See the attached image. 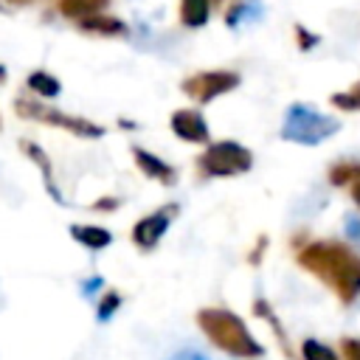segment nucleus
I'll list each match as a JSON object with an SVG mask.
<instances>
[{
    "label": "nucleus",
    "instance_id": "1",
    "mask_svg": "<svg viewBox=\"0 0 360 360\" xmlns=\"http://www.w3.org/2000/svg\"><path fill=\"white\" fill-rule=\"evenodd\" d=\"M298 262L326 281L343 301H354L360 295V256L335 242H315L298 253Z\"/></svg>",
    "mask_w": 360,
    "mask_h": 360
},
{
    "label": "nucleus",
    "instance_id": "2",
    "mask_svg": "<svg viewBox=\"0 0 360 360\" xmlns=\"http://www.w3.org/2000/svg\"><path fill=\"white\" fill-rule=\"evenodd\" d=\"M197 323L208 335V340L217 349L228 352L231 357L250 360V357H262L264 354L262 343L250 335V329L245 326V321L239 315H233L231 309H219V307L200 309L197 312Z\"/></svg>",
    "mask_w": 360,
    "mask_h": 360
},
{
    "label": "nucleus",
    "instance_id": "3",
    "mask_svg": "<svg viewBox=\"0 0 360 360\" xmlns=\"http://www.w3.org/2000/svg\"><path fill=\"white\" fill-rule=\"evenodd\" d=\"M338 129H340L338 118L321 115L318 110H312L307 104H292L287 110V118H284V127H281V138L292 141V143L312 146V143H321V141L332 138Z\"/></svg>",
    "mask_w": 360,
    "mask_h": 360
},
{
    "label": "nucleus",
    "instance_id": "4",
    "mask_svg": "<svg viewBox=\"0 0 360 360\" xmlns=\"http://www.w3.org/2000/svg\"><path fill=\"white\" fill-rule=\"evenodd\" d=\"M197 166L205 177H233L253 166V155L236 141H219L200 155Z\"/></svg>",
    "mask_w": 360,
    "mask_h": 360
},
{
    "label": "nucleus",
    "instance_id": "5",
    "mask_svg": "<svg viewBox=\"0 0 360 360\" xmlns=\"http://www.w3.org/2000/svg\"><path fill=\"white\" fill-rule=\"evenodd\" d=\"M14 110L17 115H25V118H37L42 124H53V127H62V129H70L73 135L79 138H101L104 135V127L93 124V121H84V118H76V115H65L53 107H45L42 101H31V98H17L14 101Z\"/></svg>",
    "mask_w": 360,
    "mask_h": 360
},
{
    "label": "nucleus",
    "instance_id": "6",
    "mask_svg": "<svg viewBox=\"0 0 360 360\" xmlns=\"http://www.w3.org/2000/svg\"><path fill=\"white\" fill-rule=\"evenodd\" d=\"M239 84V73L233 70H205V73H194L183 82V93L191 96L200 104L214 101L222 93H231Z\"/></svg>",
    "mask_w": 360,
    "mask_h": 360
},
{
    "label": "nucleus",
    "instance_id": "7",
    "mask_svg": "<svg viewBox=\"0 0 360 360\" xmlns=\"http://www.w3.org/2000/svg\"><path fill=\"white\" fill-rule=\"evenodd\" d=\"M174 211H177V205H166V208H160V211H155V214L138 219L135 228H132V242H135L141 250H152V248L163 239V233L169 231Z\"/></svg>",
    "mask_w": 360,
    "mask_h": 360
},
{
    "label": "nucleus",
    "instance_id": "8",
    "mask_svg": "<svg viewBox=\"0 0 360 360\" xmlns=\"http://www.w3.org/2000/svg\"><path fill=\"white\" fill-rule=\"evenodd\" d=\"M172 132L188 143H205L208 141V124L197 110H177L172 112Z\"/></svg>",
    "mask_w": 360,
    "mask_h": 360
},
{
    "label": "nucleus",
    "instance_id": "9",
    "mask_svg": "<svg viewBox=\"0 0 360 360\" xmlns=\"http://www.w3.org/2000/svg\"><path fill=\"white\" fill-rule=\"evenodd\" d=\"M132 158H135L138 169H141L146 177H152V180H160L163 186H172V183H174V177H177L174 166L163 163L158 155H152V152H146V149L135 146V149H132Z\"/></svg>",
    "mask_w": 360,
    "mask_h": 360
},
{
    "label": "nucleus",
    "instance_id": "10",
    "mask_svg": "<svg viewBox=\"0 0 360 360\" xmlns=\"http://www.w3.org/2000/svg\"><path fill=\"white\" fill-rule=\"evenodd\" d=\"M70 236L87 250H101L112 242V233L98 225H70Z\"/></svg>",
    "mask_w": 360,
    "mask_h": 360
},
{
    "label": "nucleus",
    "instance_id": "11",
    "mask_svg": "<svg viewBox=\"0 0 360 360\" xmlns=\"http://www.w3.org/2000/svg\"><path fill=\"white\" fill-rule=\"evenodd\" d=\"M79 25H82V31L101 34V37H118V34H127V25H124L118 17H110V14H104V11L79 20Z\"/></svg>",
    "mask_w": 360,
    "mask_h": 360
},
{
    "label": "nucleus",
    "instance_id": "12",
    "mask_svg": "<svg viewBox=\"0 0 360 360\" xmlns=\"http://www.w3.org/2000/svg\"><path fill=\"white\" fill-rule=\"evenodd\" d=\"M110 0H59V11L70 20H84L93 14H101Z\"/></svg>",
    "mask_w": 360,
    "mask_h": 360
},
{
    "label": "nucleus",
    "instance_id": "13",
    "mask_svg": "<svg viewBox=\"0 0 360 360\" xmlns=\"http://www.w3.org/2000/svg\"><path fill=\"white\" fill-rule=\"evenodd\" d=\"M208 6L211 0H183L180 3V20L186 28H200L208 22Z\"/></svg>",
    "mask_w": 360,
    "mask_h": 360
},
{
    "label": "nucleus",
    "instance_id": "14",
    "mask_svg": "<svg viewBox=\"0 0 360 360\" xmlns=\"http://www.w3.org/2000/svg\"><path fill=\"white\" fill-rule=\"evenodd\" d=\"M28 87H31L37 96H42V98H53V96H59V90H62L59 79L51 76L48 70H34V73L28 76Z\"/></svg>",
    "mask_w": 360,
    "mask_h": 360
},
{
    "label": "nucleus",
    "instance_id": "15",
    "mask_svg": "<svg viewBox=\"0 0 360 360\" xmlns=\"http://www.w3.org/2000/svg\"><path fill=\"white\" fill-rule=\"evenodd\" d=\"M37 163H39V169H42V174H45V186H48V191H51V197L56 200V202H62V194H59V188L53 186V174H51V163H48V155L37 146V143H31V141H25V143H20Z\"/></svg>",
    "mask_w": 360,
    "mask_h": 360
},
{
    "label": "nucleus",
    "instance_id": "16",
    "mask_svg": "<svg viewBox=\"0 0 360 360\" xmlns=\"http://www.w3.org/2000/svg\"><path fill=\"white\" fill-rule=\"evenodd\" d=\"M121 292H115V290H110V292H104V298L98 301V307H96V321L98 323H107L115 312H118V307H121Z\"/></svg>",
    "mask_w": 360,
    "mask_h": 360
},
{
    "label": "nucleus",
    "instance_id": "17",
    "mask_svg": "<svg viewBox=\"0 0 360 360\" xmlns=\"http://www.w3.org/2000/svg\"><path fill=\"white\" fill-rule=\"evenodd\" d=\"M301 354H304V360H338L329 346H323V343H318L312 338H307L301 343Z\"/></svg>",
    "mask_w": 360,
    "mask_h": 360
},
{
    "label": "nucleus",
    "instance_id": "18",
    "mask_svg": "<svg viewBox=\"0 0 360 360\" xmlns=\"http://www.w3.org/2000/svg\"><path fill=\"white\" fill-rule=\"evenodd\" d=\"M332 104L340 107V110H360V82L352 90H346V93H335Z\"/></svg>",
    "mask_w": 360,
    "mask_h": 360
},
{
    "label": "nucleus",
    "instance_id": "19",
    "mask_svg": "<svg viewBox=\"0 0 360 360\" xmlns=\"http://www.w3.org/2000/svg\"><path fill=\"white\" fill-rule=\"evenodd\" d=\"M169 360H211V357L194 346H186V349H177L174 354H169Z\"/></svg>",
    "mask_w": 360,
    "mask_h": 360
},
{
    "label": "nucleus",
    "instance_id": "20",
    "mask_svg": "<svg viewBox=\"0 0 360 360\" xmlns=\"http://www.w3.org/2000/svg\"><path fill=\"white\" fill-rule=\"evenodd\" d=\"M354 174H360V169H357V166L343 163V166L332 169V183H346V180H349V177H354Z\"/></svg>",
    "mask_w": 360,
    "mask_h": 360
},
{
    "label": "nucleus",
    "instance_id": "21",
    "mask_svg": "<svg viewBox=\"0 0 360 360\" xmlns=\"http://www.w3.org/2000/svg\"><path fill=\"white\" fill-rule=\"evenodd\" d=\"M343 354H346V360H360V340L357 338H346L343 340Z\"/></svg>",
    "mask_w": 360,
    "mask_h": 360
},
{
    "label": "nucleus",
    "instance_id": "22",
    "mask_svg": "<svg viewBox=\"0 0 360 360\" xmlns=\"http://www.w3.org/2000/svg\"><path fill=\"white\" fill-rule=\"evenodd\" d=\"M98 287H104V278H101V276L84 278V281H82V295H84V298H90V295H93V292H96Z\"/></svg>",
    "mask_w": 360,
    "mask_h": 360
},
{
    "label": "nucleus",
    "instance_id": "23",
    "mask_svg": "<svg viewBox=\"0 0 360 360\" xmlns=\"http://www.w3.org/2000/svg\"><path fill=\"white\" fill-rule=\"evenodd\" d=\"M295 34H298V45H301V48H312V45L318 42V39H315L307 28H301V25H295Z\"/></svg>",
    "mask_w": 360,
    "mask_h": 360
},
{
    "label": "nucleus",
    "instance_id": "24",
    "mask_svg": "<svg viewBox=\"0 0 360 360\" xmlns=\"http://www.w3.org/2000/svg\"><path fill=\"white\" fill-rule=\"evenodd\" d=\"M346 231L352 236H360V219L357 217H346Z\"/></svg>",
    "mask_w": 360,
    "mask_h": 360
},
{
    "label": "nucleus",
    "instance_id": "25",
    "mask_svg": "<svg viewBox=\"0 0 360 360\" xmlns=\"http://www.w3.org/2000/svg\"><path fill=\"white\" fill-rule=\"evenodd\" d=\"M352 197H354V202H357V205H360V183H357V186H354V188H352Z\"/></svg>",
    "mask_w": 360,
    "mask_h": 360
},
{
    "label": "nucleus",
    "instance_id": "26",
    "mask_svg": "<svg viewBox=\"0 0 360 360\" xmlns=\"http://www.w3.org/2000/svg\"><path fill=\"white\" fill-rule=\"evenodd\" d=\"M3 82H6V68L0 65V84H3Z\"/></svg>",
    "mask_w": 360,
    "mask_h": 360
},
{
    "label": "nucleus",
    "instance_id": "27",
    "mask_svg": "<svg viewBox=\"0 0 360 360\" xmlns=\"http://www.w3.org/2000/svg\"><path fill=\"white\" fill-rule=\"evenodd\" d=\"M8 3H14V6H25V3H31V0H8Z\"/></svg>",
    "mask_w": 360,
    "mask_h": 360
}]
</instances>
